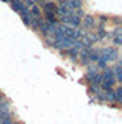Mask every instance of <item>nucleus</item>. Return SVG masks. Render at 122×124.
Wrapping results in <instances>:
<instances>
[{"label":"nucleus","mask_w":122,"mask_h":124,"mask_svg":"<svg viewBox=\"0 0 122 124\" xmlns=\"http://www.w3.org/2000/svg\"><path fill=\"white\" fill-rule=\"evenodd\" d=\"M99 54H101V59L104 62H108V61H116L119 56V52L116 47H104L99 48Z\"/></svg>","instance_id":"obj_1"},{"label":"nucleus","mask_w":122,"mask_h":124,"mask_svg":"<svg viewBox=\"0 0 122 124\" xmlns=\"http://www.w3.org/2000/svg\"><path fill=\"white\" fill-rule=\"evenodd\" d=\"M81 24L85 29H92V27H95V24H96V18L92 17V15H84V20H81Z\"/></svg>","instance_id":"obj_2"},{"label":"nucleus","mask_w":122,"mask_h":124,"mask_svg":"<svg viewBox=\"0 0 122 124\" xmlns=\"http://www.w3.org/2000/svg\"><path fill=\"white\" fill-rule=\"evenodd\" d=\"M18 14L21 15V20H23V23L26 24V26H29L30 24V20H32V15H30V12H29V8H24V9H21Z\"/></svg>","instance_id":"obj_3"},{"label":"nucleus","mask_w":122,"mask_h":124,"mask_svg":"<svg viewBox=\"0 0 122 124\" xmlns=\"http://www.w3.org/2000/svg\"><path fill=\"white\" fill-rule=\"evenodd\" d=\"M43 11L44 12H57V8H58V5L55 3V2H43Z\"/></svg>","instance_id":"obj_4"},{"label":"nucleus","mask_w":122,"mask_h":124,"mask_svg":"<svg viewBox=\"0 0 122 124\" xmlns=\"http://www.w3.org/2000/svg\"><path fill=\"white\" fill-rule=\"evenodd\" d=\"M101 59V54H99V48H89V62H98Z\"/></svg>","instance_id":"obj_5"},{"label":"nucleus","mask_w":122,"mask_h":124,"mask_svg":"<svg viewBox=\"0 0 122 124\" xmlns=\"http://www.w3.org/2000/svg\"><path fill=\"white\" fill-rule=\"evenodd\" d=\"M113 74H114V79H116V83L118 82H121L122 80V65H121V62H118V64H116L113 68Z\"/></svg>","instance_id":"obj_6"},{"label":"nucleus","mask_w":122,"mask_h":124,"mask_svg":"<svg viewBox=\"0 0 122 124\" xmlns=\"http://www.w3.org/2000/svg\"><path fill=\"white\" fill-rule=\"evenodd\" d=\"M11 8L12 11H15V12H20L21 9H24L26 6H24V2H21V0H11Z\"/></svg>","instance_id":"obj_7"},{"label":"nucleus","mask_w":122,"mask_h":124,"mask_svg":"<svg viewBox=\"0 0 122 124\" xmlns=\"http://www.w3.org/2000/svg\"><path fill=\"white\" fill-rule=\"evenodd\" d=\"M78 56H79V61L81 64H89V48H82V50L78 52Z\"/></svg>","instance_id":"obj_8"},{"label":"nucleus","mask_w":122,"mask_h":124,"mask_svg":"<svg viewBox=\"0 0 122 124\" xmlns=\"http://www.w3.org/2000/svg\"><path fill=\"white\" fill-rule=\"evenodd\" d=\"M37 30H40V33L43 35V36H47V33H49V24L43 20L41 23H40V26H38V29Z\"/></svg>","instance_id":"obj_9"},{"label":"nucleus","mask_w":122,"mask_h":124,"mask_svg":"<svg viewBox=\"0 0 122 124\" xmlns=\"http://www.w3.org/2000/svg\"><path fill=\"white\" fill-rule=\"evenodd\" d=\"M0 114L2 115H6V114H11V110H9V101H0Z\"/></svg>","instance_id":"obj_10"},{"label":"nucleus","mask_w":122,"mask_h":124,"mask_svg":"<svg viewBox=\"0 0 122 124\" xmlns=\"http://www.w3.org/2000/svg\"><path fill=\"white\" fill-rule=\"evenodd\" d=\"M64 54H67L70 59H76L78 58V50L75 47H70V48H67V50H64Z\"/></svg>","instance_id":"obj_11"},{"label":"nucleus","mask_w":122,"mask_h":124,"mask_svg":"<svg viewBox=\"0 0 122 124\" xmlns=\"http://www.w3.org/2000/svg\"><path fill=\"white\" fill-rule=\"evenodd\" d=\"M29 12H30V15H32V17H37V18H38V17H41V9H40V8H38L37 5L30 6Z\"/></svg>","instance_id":"obj_12"},{"label":"nucleus","mask_w":122,"mask_h":124,"mask_svg":"<svg viewBox=\"0 0 122 124\" xmlns=\"http://www.w3.org/2000/svg\"><path fill=\"white\" fill-rule=\"evenodd\" d=\"M114 91V101L116 103H121L122 101V88L121 86H118L116 89H113Z\"/></svg>","instance_id":"obj_13"},{"label":"nucleus","mask_w":122,"mask_h":124,"mask_svg":"<svg viewBox=\"0 0 122 124\" xmlns=\"http://www.w3.org/2000/svg\"><path fill=\"white\" fill-rule=\"evenodd\" d=\"M104 97H105V101H114V91H104Z\"/></svg>","instance_id":"obj_14"},{"label":"nucleus","mask_w":122,"mask_h":124,"mask_svg":"<svg viewBox=\"0 0 122 124\" xmlns=\"http://www.w3.org/2000/svg\"><path fill=\"white\" fill-rule=\"evenodd\" d=\"M105 35H107V32H105V30H104V27L101 26L99 29H98V32H96V36H98V39H102V38H104Z\"/></svg>","instance_id":"obj_15"},{"label":"nucleus","mask_w":122,"mask_h":124,"mask_svg":"<svg viewBox=\"0 0 122 124\" xmlns=\"http://www.w3.org/2000/svg\"><path fill=\"white\" fill-rule=\"evenodd\" d=\"M122 44V35L121 36H113V46L114 47H119Z\"/></svg>","instance_id":"obj_16"},{"label":"nucleus","mask_w":122,"mask_h":124,"mask_svg":"<svg viewBox=\"0 0 122 124\" xmlns=\"http://www.w3.org/2000/svg\"><path fill=\"white\" fill-rule=\"evenodd\" d=\"M89 91L92 92V94H98V92L101 91V88H99L98 85H90V86H89Z\"/></svg>","instance_id":"obj_17"},{"label":"nucleus","mask_w":122,"mask_h":124,"mask_svg":"<svg viewBox=\"0 0 122 124\" xmlns=\"http://www.w3.org/2000/svg\"><path fill=\"white\" fill-rule=\"evenodd\" d=\"M98 21H99L101 26H102V24H105V23L108 21V17H105V15H99V17H98Z\"/></svg>","instance_id":"obj_18"},{"label":"nucleus","mask_w":122,"mask_h":124,"mask_svg":"<svg viewBox=\"0 0 122 124\" xmlns=\"http://www.w3.org/2000/svg\"><path fill=\"white\" fill-rule=\"evenodd\" d=\"M113 23L116 24V26H119V24H121V18H119V17H114V18H113Z\"/></svg>","instance_id":"obj_19"},{"label":"nucleus","mask_w":122,"mask_h":124,"mask_svg":"<svg viewBox=\"0 0 122 124\" xmlns=\"http://www.w3.org/2000/svg\"><path fill=\"white\" fill-rule=\"evenodd\" d=\"M5 100V97H3V94H0V101H3Z\"/></svg>","instance_id":"obj_20"},{"label":"nucleus","mask_w":122,"mask_h":124,"mask_svg":"<svg viewBox=\"0 0 122 124\" xmlns=\"http://www.w3.org/2000/svg\"><path fill=\"white\" fill-rule=\"evenodd\" d=\"M2 2H5V3H9V2H11V0H2Z\"/></svg>","instance_id":"obj_21"},{"label":"nucleus","mask_w":122,"mask_h":124,"mask_svg":"<svg viewBox=\"0 0 122 124\" xmlns=\"http://www.w3.org/2000/svg\"><path fill=\"white\" fill-rule=\"evenodd\" d=\"M58 2H60V3H64V2H67V0H58Z\"/></svg>","instance_id":"obj_22"},{"label":"nucleus","mask_w":122,"mask_h":124,"mask_svg":"<svg viewBox=\"0 0 122 124\" xmlns=\"http://www.w3.org/2000/svg\"><path fill=\"white\" fill-rule=\"evenodd\" d=\"M11 124H21V123H11Z\"/></svg>","instance_id":"obj_23"}]
</instances>
